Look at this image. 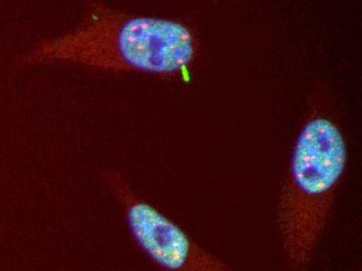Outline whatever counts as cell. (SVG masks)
I'll return each mask as SVG.
<instances>
[{
	"mask_svg": "<svg viewBox=\"0 0 362 271\" xmlns=\"http://www.w3.org/2000/svg\"><path fill=\"white\" fill-rule=\"evenodd\" d=\"M197 54V42L175 20L134 16L100 2L88 6L78 26L42 40L21 63L73 64L105 72L174 76L187 70Z\"/></svg>",
	"mask_w": 362,
	"mask_h": 271,
	"instance_id": "1",
	"label": "cell"
},
{
	"mask_svg": "<svg viewBox=\"0 0 362 271\" xmlns=\"http://www.w3.org/2000/svg\"><path fill=\"white\" fill-rule=\"evenodd\" d=\"M346 141L331 119L313 116L296 141L278 202V224L288 266L308 268L332 212L346 171Z\"/></svg>",
	"mask_w": 362,
	"mask_h": 271,
	"instance_id": "2",
	"label": "cell"
},
{
	"mask_svg": "<svg viewBox=\"0 0 362 271\" xmlns=\"http://www.w3.org/2000/svg\"><path fill=\"white\" fill-rule=\"evenodd\" d=\"M105 180L123 208L134 241L156 265L172 271L233 270V266L201 248L177 224L141 197L121 173L107 171Z\"/></svg>",
	"mask_w": 362,
	"mask_h": 271,
	"instance_id": "3",
	"label": "cell"
}]
</instances>
